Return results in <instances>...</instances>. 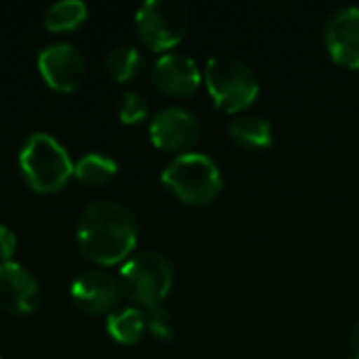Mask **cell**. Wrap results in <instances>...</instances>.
I'll return each instance as SVG.
<instances>
[{
	"label": "cell",
	"mask_w": 359,
	"mask_h": 359,
	"mask_svg": "<svg viewBox=\"0 0 359 359\" xmlns=\"http://www.w3.org/2000/svg\"><path fill=\"white\" fill-rule=\"evenodd\" d=\"M42 286L23 265H0V309L11 316H29L42 305Z\"/></svg>",
	"instance_id": "cell-10"
},
{
	"label": "cell",
	"mask_w": 359,
	"mask_h": 359,
	"mask_svg": "<svg viewBox=\"0 0 359 359\" xmlns=\"http://www.w3.org/2000/svg\"><path fill=\"white\" fill-rule=\"evenodd\" d=\"M202 78L204 74L200 72L196 59L177 50L162 53L151 67L154 84L170 97L194 95L202 84Z\"/></svg>",
	"instance_id": "cell-12"
},
{
	"label": "cell",
	"mask_w": 359,
	"mask_h": 359,
	"mask_svg": "<svg viewBox=\"0 0 359 359\" xmlns=\"http://www.w3.org/2000/svg\"><path fill=\"white\" fill-rule=\"evenodd\" d=\"M349 345H351V351H353V355H358L359 358V322L355 324V326H353V330H351Z\"/></svg>",
	"instance_id": "cell-21"
},
{
	"label": "cell",
	"mask_w": 359,
	"mask_h": 359,
	"mask_svg": "<svg viewBox=\"0 0 359 359\" xmlns=\"http://www.w3.org/2000/svg\"><path fill=\"white\" fill-rule=\"evenodd\" d=\"M0 359H2V358H0Z\"/></svg>",
	"instance_id": "cell-23"
},
{
	"label": "cell",
	"mask_w": 359,
	"mask_h": 359,
	"mask_svg": "<svg viewBox=\"0 0 359 359\" xmlns=\"http://www.w3.org/2000/svg\"><path fill=\"white\" fill-rule=\"evenodd\" d=\"M122 297V288L116 276L105 269L82 271L69 288V299L74 307L86 316L109 313Z\"/></svg>",
	"instance_id": "cell-9"
},
{
	"label": "cell",
	"mask_w": 359,
	"mask_h": 359,
	"mask_svg": "<svg viewBox=\"0 0 359 359\" xmlns=\"http://www.w3.org/2000/svg\"><path fill=\"white\" fill-rule=\"evenodd\" d=\"M139 40L160 53L175 48L189 29V11L179 0H145L135 13Z\"/></svg>",
	"instance_id": "cell-6"
},
{
	"label": "cell",
	"mask_w": 359,
	"mask_h": 359,
	"mask_svg": "<svg viewBox=\"0 0 359 359\" xmlns=\"http://www.w3.org/2000/svg\"><path fill=\"white\" fill-rule=\"evenodd\" d=\"M143 65H145L143 53L130 44L116 46L105 57V74L114 82H128V80L137 78L143 72Z\"/></svg>",
	"instance_id": "cell-17"
},
{
	"label": "cell",
	"mask_w": 359,
	"mask_h": 359,
	"mask_svg": "<svg viewBox=\"0 0 359 359\" xmlns=\"http://www.w3.org/2000/svg\"><path fill=\"white\" fill-rule=\"evenodd\" d=\"M160 179L168 191L191 206H208L223 191V175L217 162L198 151L175 156L164 166Z\"/></svg>",
	"instance_id": "cell-3"
},
{
	"label": "cell",
	"mask_w": 359,
	"mask_h": 359,
	"mask_svg": "<svg viewBox=\"0 0 359 359\" xmlns=\"http://www.w3.org/2000/svg\"><path fill=\"white\" fill-rule=\"evenodd\" d=\"M339 359H359L358 355H353V353H351V355H343V358H339Z\"/></svg>",
	"instance_id": "cell-22"
},
{
	"label": "cell",
	"mask_w": 359,
	"mask_h": 359,
	"mask_svg": "<svg viewBox=\"0 0 359 359\" xmlns=\"http://www.w3.org/2000/svg\"><path fill=\"white\" fill-rule=\"evenodd\" d=\"M38 72L57 93H74L86 78V59L72 42H53L38 53Z\"/></svg>",
	"instance_id": "cell-8"
},
{
	"label": "cell",
	"mask_w": 359,
	"mask_h": 359,
	"mask_svg": "<svg viewBox=\"0 0 359 359\" xmlns=\"http://www.w3.org/2000/svg\"><path fill=\"white\" fill-rule=\"evenodd\" d=\"M200 135H202V124L198 116L181 105L162 107L149 122L151 143L177 156L187 154L200 141Z\"/></svg>",
	"instance_id": "cell-7"
},
{
	"label": "cell",
	"mask_w": 359,
	"mask_h": 359,
	"mask_svg": "<svg viewBox=\"0 0 359 359\" xmlns=\"http://www.w3.org/2000/svg\"><path fill=\"white\" fill-rule=\"evenodd\" d=\"M149 116V101L139 90H124L118 99V118L124 124H139Z\"/></svg>",
	"instance_id": "cell-18"
},
{
	"label": "cell",
	"mask_w": 359,
	"mask_h": 359,
	"mask_svg": "<svg viewBox=\"0 0 359 359\" xmlns=\"http://www.w3.org/2000/svg\"><path fill=\"white\" fill-rule=\"evenodd\" d=\"M227 130L231 139L246 149H267L273 143V126L259 114H236L229 120Z\"/></svg>",
	"instance_id": "cell-13"
},
{
	"label": "cell",
	"mask_w": 359,
	"mask_h": 359,
	"mask_svg": "<svg viewBox=\"0 0 359 359\" xmlns=\"http://www.w3.org/2000/svg\"><path fill=\"white\" fill-rule=\"evenodd\" d=\"M118 175V162L111 156L90 151L74 162V177L88 187L107 185Z\"/></svg>",
	"instance_id": "cell-15"
},
{
	"label": "cell",
	"mask_w": 359,
	"mask_h": 359,
	"mask_svg": "<svg viewBox=\"0 0 359 359\" xmlns=\"http://www.w3.org/2000/svg\"><path fill=\"white\" fill-rule=\"evenodd\" d=\"M15 252H17V236L6 225H0V265L11 263Z\"/></svg>",
	"instance_id": "cell-20"
},
{
	"label": "cell",
	"mask_w": 359,
	"mask_h": 359,
	"mask_svg": "<svg viewBox=\"0 0 359 359\" xmlns=\"http://www.w3.org/2000/svg\"><path fill=\"white\" fill-rule=\"evenodd\" d=\"M76 240L88 263L111 267L130 259L139 240V223L126 204L95 200L80 215Z\"/></svg>",
	"instance_id": "cell-1"
},
{
	"label": "cell",
	"mask_w": 359,
	"mask_h": 359,
	"mask_svg": "<svg viewBox=\"0 0 359 359\" xmlns=\"http://www.w3.org/2000/svg\"><path fill=\"white\" fill-rule=\"evenodd\" d=\"M88 19V6L82 0H61L48 6L44 27L53 34L74 32Z\"/></svg>",
	"instance_id": "cell-16"
},
{
	"label": "cell",
	"mask_w": 359,
	"mask_h": 359,
	"mask_svg": "<svg viewBox=\"0 0 359 359\" xmlns=\"http://www.w3.org/2000/svg\"><path fill=\"white\" fill-rule=\"evenodd\" d=\"M19 172L29 189L38 194H55L74 177L69 151L48 133H34L19 149Z\"/></svg>",
	"instance_id": "cell-2"
},
{
	"label": "cell",
	"mask_w": 359,
	"mask_h": 359,
	"mask_svg": "<svg viewBox=\"0 0 359 359\" xmlns=\"http://www.w3.org/2000/svg\"><path fill=\"white\" fill-rule=\"evenodd\" d=\"M122 294L145 309L162 305L175 284V265L156 250H143L124 261L118 276Z\"/></svg>",
	"instance_id": "cell-5"
},
{
	"label": "cell",
	"mask_w": 359,
	"mask_h": 359,
	"mask_svg": "<svg viewBox=\"0 0 359 359\" xmlns=\"http://www.w3.org/2000/svg\"><path fill=\"white\" fill-rule=\"evenodd\" d=\"M145 326L158 341H172L177 337V320L164 305L151 307L145 313Z\"/></svg>",
	"instance_id": "cell-19"
},
{
	"label": "cell",
	"mask_w": 359,
	"mask_h": 359,
	"mask_svg": "<svg viewBox=\"0 0 359 359\" xmlns=\"http://www.w3.org/2000/svg\"><path fill=\"white\" fill-rule=\"evenodd\" d=\"M204 84L215 105L229 114H242L261 93L257 72L233 55H212L204 65Z\"/></svg>",
	"instance_id": "cell-4"
},
{
	"label": "cell",
	"mask_w": 359,
	"mask_h": 359,
	"mask_svg": "<svg viewBox=\"0 0 359 359\" xmlns=\"http://www.w3.org/2000/svg\"><path fill=\"white\" fill-rule=\"evenodd\" d=\"M105 330L120 345H137L147 330L145 313L137 307H124L120 311H114L107 316Z\"/></svg>",
	"instance_id": "cell-14"
},
{
	"label": "cell",
	"mask_w": 359,
	"mask_h": 359,
	"mask_svg": "<svg viewBox=\"0 0 359 359\" xmlns=\"http://www.w3.org/2000/svg\"><path fill=\"white\" fill-rule=\"evenodd\" d=\"M324 40L330 57L347 67L359 69V6L347 4L337 8L324 25Z\"/></svg>",
	"instance_id": "cell-11"
}]
</instances>
